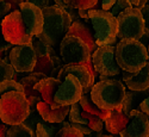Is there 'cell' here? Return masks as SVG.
I'll list each match as a JSON object with an SVG mask.
<instances>
[{
    "mask_svg": "<svg viewBox=\"0 0 149 137\" xmlns=\"http://www.w3.org/2000/svg\"><path fill=\"white\" fill-rule=\"evenodd\" d=\"M42 11L44 16L43 31L36 38L55 48L67 35V31L73 23V18L67 11L56 5L42 8Z\"/></svg>",
    "mask_w": 149,
    "mask_h": 137,
    "instance_id": "obj_1",
    "label": "cell"
},
{
    "mask_svg": "<svg viewBox=\"0 0 149 137\" xmlns=\"http://www.w3.org/2000/svg\"><path fill=\"white\" fill-rule=\"evenodd\" d=\"M149 60L148 49L137 40H120L116 45V61L122 70L136 73Z\"/></svg>",
    "mask_w": 149,
    "mask_h": 137,
    "instance_id": "obj_2",
    "label": "cell"
},
{
    "mask_svg": "<svg viewBox=\"0 0 149 137\" xmlns=\"http://www.w3.org/2000/svg\"><path fill=\"white\" fill-rule=\"evenodd\" d=\"M125 86L117 79L107 78L93 85L91 98L93 103L102 110L112 111L118 108L125 97Z\"/></svg>",
    "mask_w": 149,
    "mask_h": 137,
    "instance_id": "obj_3",
    "label": "cell"
},
{
    "mask_svg": "<svg viewBox=\"0 0 149 137\" xmlns=\"http://www.w3.org/2000/svg\"><path fill=\"white\" fill-rule=\"evenodd\" d=\"M30 104L24 92L12 91L0 98V119L7 125L24 123L30 116Z\"/></svg>",
    "mask_w": 149,
    "mask_h": 137,
    "instance_id": "obj_4",
    "label": "cell"
},
{
    "mask_svg": "<svg viewBox=\"0 0 149 137\" xmlns=\"http://www.w3.org/2000/svg\"><path fill=\"white\" fill-rule=\"evenodd\" d=\"M88 18L94 31V40L98 47L111 45L117 41L118 22L110 11L88 10Z\"/></svg>",
    "mask_w": 149,
    "mask_h": 137,
    "instance_id": "obj_5",
    "label": "cell"
},
{
    "mask_svg": "<svg viewBox=\"0 0 149 137\" xmlns=\"http://www.w3.org/2000/svg\"><path fill=\"white\" fill-rule=\"evenodd\" d=\"M119 40H137L143 36L146 30V22L142 12L137 7H130L117 16Z\"/></svg>",
    "mask_w": 149,
    "mask_h": 137,
    "instance_id": "obj_6",
    "label": "cell"
},
{
    "mask_svg": "<svg viewBox=\"0 0 149 137\" xmlns=\"http://www.w3.org/2000/svg\"><path fill=\"white\" fill-rule=\"evenodd\" d=\"M4 38L13 45L32 44L33 37L29 35L20 11H12L1 20Z\"/></svg>",
    "mask_w": 149,
    "mask_h": 137,
    "instance_id": "obj_7",
    "label": "cell"
},
{
    "mask_svg": "<svg viewBox=\"0 0 149 137\" xmlns=\"http://www.w3.org/2000/svg\"><path fill=\"white\" fill-rule=\"evenodd\" d=\"M60 55L65 65H84L92 58L88 45L79 37L69 35H66L60 43Z\"/></svg>",
    "mask_w": 149,
    "mask_h": 137,
    "instance_id": "obj_8",
    "label": "cell"
},
{
    "mask_svg": "<svg viewBox=\"0 0 149 137\" xmlns=\"http://www.w3.org/2000/svg\"><path fill=\"white\" fill-rule=\"evenodd\" d=\"M92 63L97 74H99V76L113 78L122 72L116 61L115 44L99 47L92 54Z\"/></svg>",
    "mask_w": 149,
    "mask_h": 137,
    "instance_id": "obj_9",
    "label": "cell"
},
{
    "mask_svg": "<svg viewBox=\"0 0 149 137\" xmlns=\"http://www.w3.org/2000/svg\"><path fill=\"white\" fill-rule=\"evenodd\" d=\"M82 95H84V87L79 81V79L74 75H67L55 93L53 108L77 104L80 102Z\"/></svg>",
    "mask_w": 149,
    "mask_h": 137,
    "instance_id": "obj_10",
    "label": "cell"
},
{
    "mask_svg": "<svg viewBox=\"0 0 149 137\" xmlns=\"http://www.w3.org/2000/svg\"><path fill=\"white\" fill-rule=\"evenodd\" d=\"M10 65L17 73H31L35 69L37 55L33 50L32 44L15 45L8 53Z\"/></svg>",
    "mask_w": 149,
    "mask_h": 137,
    "instance_id": "obj_11",
    "label": "cell"
},
{
    "mask_svg": "<svg viewBox=\"0 0 149 137\" xmlns=\"http://www.w3.org/2000/svg\"><path fill=\"white\" fill-rule=\"evenodd\" d=\"M19 11L22 12L29 35L32 37H37L40 33H42L44 25V16L42 8L29 1H24L22 3Z\"/></svg>",
    "mask_w": 149,
    "mask_h": 137,
    "instance_id": "obj_12",
    "label": "cell"
},
{
    "mask_svg": "<svg viewBox=\"0 0 149 137\" xmlns=\"http://www.w3.org/2000/svg\"><path fill=\"white\" fill-rule=\"evenodd\" d=\"M67 75H74L79 79L84 87V94H90L94 85V75L85 65H65L55 76L60 81H63Z\"/></svg>",
    "mask_w": 149,
    "mask_h": 137,
    "instance_id": "obj_13",
    "label": "cell"
},
{
    "mask_svg": "<svg viewBox=\"0 0 149 137\" xmlns=\"http://www.w3.org/2000/svg\"><path fill=\"white\" fill-rule=\"evenodd\" d=\"M130 122L119 135L120 137H148L149 136V117L139 108L129 113Z\"/></svg>",
    "mask_w": 149,
    "mask_h": 137,
    "instance_id": "obj_14",
    "label": "cell"
},
{
    "mask_svg": "<svg viewBox=\"0 0 149 137\" xmlns=\"http://www.w3.org/2000/svg\"><path fill=\"white\" fill-rule=\"evenodd\" d=\"M123 80L130 91H146L149 88V62L139 72L129 73L123 70Z\"/></svg>",
    "mask_w": 149,
    "mask_h": 137,
    "instance_id": "obj_15",
    "label": "cell"
},
{
    "mask_svg": "<svg viewBox=\"0 0 149 137\" xmlns=\"http://www.w3.org/2000/svg\"><path fill=\"white\" fill-rule=\"evenodd\" d=\"M37 111L41 115L42 119L47 123L58 124L65 122V118L69 115L70 106H61L57 108H53L49 104L44 102H40L37 104Z\"/></svg>",
    "mask_w": 149,
    "mask_h": 137,
    "instance_id": "obj_16",
    "label": "cell"
},
{
    "mask_svg": "<svg viewBox=\"0 0 149 137\" xmlns=\"http://www.w3.org/2000/svg\"><path fill=\"white\" fill-rule=\"evenodd\" d=\"M67 35L77 36V37H79V38H81L86 44L88 45L92 54L99 48L95 43V40H94V33H92L90 26L87 25V24H85L84 22H80V20L73 22L70 28L67 31Z\"/></svg>",
    "mask_w": 149,
    "mask_h": 137,
    "instance_id": "obj_17",
    "label": "cell"
},
{
    "mask_svg": "<svg viewBox=\"0 0 149 137\" xmlns=\"http://www.w3.org/2000/svg\"><path fill=\"white\" fill-rule=\"evenodd\" d=\"M130 122V118L128 115L123 113L120 108H115L110 111V116L104 120L105 128L107 132L113 134V135H119Z\"/></svg>",
    "mask_w": 149,
    "mask_h": 137,
    "instance_id": "obj_18",
    "label": "cell"
},
{
    "mask_svg": "<svg viewBox=\"0 0 149 137\" xmlns=\"http://www.w3.org/2000/svg\"><path fill=\"white\" fill-rule=\"evenodd\" d=\"M61 62H62V58H60L57 55H45V56L38 57L33 72L42 73L48 78H50V76L54 78L53 74L58 73V70L62 68Z\"/></svg>",
    "mask_w": 149,
    "mask_h": 137,
    "instance_id": "obj_19",
    "label": "cell"
},
{
    "mask_svg": "<svg viewBox=\"0 0 149 137\" xmlns=\"http://www.w3.org/2000/svg\"><path fill=\"white\" fill-rule=\"evenodd\" d=\"M61 83H62V81H60L56 78L50 76V78H45V79L41 80L35 86V90L41 93L42 100L44 103H47L52 107H54V97H55V93L58 90Z\"/></svg>",
    "mask_w": 149,
    "mask_h": 137,
    "instance_id": "obj_20",
    "label": "cell"
},
{
    "mask_svg": "<svg viewBox=\"0 0 149 137\" xmlns=\"http://www.w3.org/2000/svg\"><path fill=\"white\" fill-rule=\"evenodd\" d=\"M149 97V88L146 91H129L125 93V97H124V100L122 103V105L118 107L120 108V111L123 113H125L129 116V113L132 110H136L140 107V104L144 100V99Z\"/></svg>",
    "mask_w": 149,
    "mask_h": 137,
    "instance_id": "obj_21",
    "label": "cell"
},
{
    "mask_svg": "<svg viewBox=\"0 0 149 137\" xmlns=\"http://www.w3.org/2000/svg\"><path fill=\"white\" fill-rule=\"evenodd\" d=\"M45 78H48V76L44 75V74H42V73L31 72V73H28L26 76L20 79L19 82L24 87V93H25L26 98H29V97H41V93L35 90V86L41 80H43Z\"/></svg>",
    "mask_w": 149,
    "mask_h": 137,
    "instance_id": "obj_22",
    "label": "cell"
},
{
    "mask_svg": "<svg viewBox=\"0 0 149 137\" xmlns=\"http://www.w3.org/2000/svg\"><path fill=\"white\" fill-rule=\"evenodd\" d=\"M70 125L69 122H62L58 124H52L47 123L44 120L40 122L36 127V136L37 137H55L58 130H61L63 127Z\"/></svg>",
    "mask_w": 149,
    "mask_h": 137,
    "instance_id": "obj_23",
    "label": "cell"
},
{
    "mask_svg": "<svg viewBox=\"0 0 149 137\" xmlns=\"http://www.w3.org/2000/svg\"><path fill=\"white\" fill-rule=\"evenodd\" d=\"M80 105L82 107L84 111L86 112H88V113L91 115H94V116H98L100 119L105 120L109 116H110V111H106V110H102L100 107H98L93 100H92V98H91V94H84L80 99Z\"/></svg>",
    "mask_w": 149,
    "mask_h": 137,
    "instance_id": "obj_24",
    "label": "cell"
},
{
    "mask_svg": "<svg viewBox=\"0 0 149 137\" xmlns=\"http://www.w3.org/2000/svg\"><path fill=\"white\" fill-rule=\"evenodd\" d=\"M35 135L36 132H33L24 123H20L17 125H11L7 130L6 137H35Z\"/></svg>",
    "mask_w": 149,
    "mask_h": 137,
    "instance_id": "obj_25",
    "label": "cell"
},
{
    "mask_svg": "<svg viewBox=\"0 0 149 137\" xmlns=\"http://www.w3.org/2000/svg\"><path fill=\"white\" fill-rule=\"evenodd\" d=\"M32 47H33V50H35L37 57H42L45 55H56L55 49L52 45H49L37 38L32 41Z\"/></svg>",
    "mask_w": 149,
    "mask_h": 137,
    "instance_id": "obj_26",
    "label": "cell"
},
{
    "mask_svg": "<svg viewBox=\"0 0 149 137\" xmlns=\"http://www.w3.org/2000/svg\"><path fill=\"white\" fill-rule=\"evenodd\" d=\"M63 1L74 10H92L95 8L99 0H63Z\"/></svg>",
    "mask_w": 149,
    "mask_h": 137,
    "instance_id": "obj_27",
    "label": "cell"
},
{
    "mask_svg": "<svg viewBox=\"0 0 149 137\" xmlns=\"http://www.w3.org/2000/svg\"><path fill=\"white\" fill-rule=\"evenodd\" d=\"M81 115L86 120H87V127L91 130H93L95 132H100L103 130V127H104V120L103 119H100L98 116L91 115V113H88V112H86L84 110L81 112Z\"/></svg>",
    "mask_w": 149,
    "mask_h": 137,
    "instance_id": "obj_28",
    "label": "cell"
},
{
    "mask_svg": "<svg viewBox=\"0 0 149 137\" xmlns=\"http://www.w3.org/2000/svg\"><path fill=\"white\" fill-rule=\"evenodd\" d=\"M82 107L80 105V103L73 104L70 105V111H69V123H74V124H82V125H87V120H86L82 115Z\"/></svg>",
    "mask_w": 149,
    "mask_h": 137,
    "instance_id": "obj_29",
    "label": "cell"
},
{
    "mask_svg": "<svg viewBox=\"0 0 149 137\" xmlns=\"http://www.w3.org/2000/svg\"><path fill=\"white\" fill-rule=\"evenodd\" d=\"M16 76H17V72L15 70V68L5 60L0 58V82L10 79L16 80Z\"/></svg>",
    "mask_w": 149,
    "mask_h": 137,
    "instance_id": "obj_30",
    "label": "cell"
},
{
    "mask_svg": "<svg viewBox=\"0 0 149 137\" xmlns=\"http://www.w3.org/2000/svg\"><path fill=\"white\" fill-rule=\"evenodd\" d=\"M12 91L24 92V87L22 86V83H20L19 81H16V80H13V79L5 80V81H3V82H0V98H1L5 93L12 92Z\"/></svg>",
    "mask_w": 149,
    "mask_h": 137,
    "instance_id": "obj_31",
    "label": "cell"
},
{
    "mask_svg": "<svg viewBox=\"0 0 149 137\" xmlns=\"http://www.w3.org/2000/svg\"><path fill=\"white\" fill-rule=\"evenodd\" d=\"M55 137H85V136L77 128L68 125V127H63L61 130H58V132L56 134Z\"/></svg>",
    "mask_w": 149,
    "mask_h": 137,
    "instance_id": "obj_32",
    "label": "cell"
},
{
    "mask_svg": "<svg viewBox=\"0 0 149 137\" xmlns=\"http://www.w3.org/2000/svg\"><path fill=\"white\" fill-rule=\"evenodd\" d=\"M42 117L41 115L38 113V111H33V112H30V116L24 120V124H25L26 127H29L33 132H36V127L37 124H38L40 122H42Z\"/></svg>",
    "mask_w": 149,
    "mask_h": 137,
    "instance_id": "obj_33",
    "label": "cell"
},
{
    "mask_svg": "<svg viewBox=\"0 0 149 137\" xmlns=\"http://www.w3.org/2000/svg\"><path fill=\"white\" fill-rule=\"evenodd\" d=\"M130 7H132V4L130 3V0H117V3L110 10V12L115 17H117L123 11H125L127 8H130Z\"/></svg>",
    "mask_w": 149,
    "mask_h": 137,
    "instance_id": "obj_34",
    "label": "cell"
},
{
    "mask_svg": "<svg viewBox=\"0 0 149 137\" xmlns=\"http://www.w3.org/2000/svg\"><path fill=\"white\" fill-rule=\"evenodd\" d=\"M13 44H11V43H8L5 38H4V35H3V31H1V23H0V50H3L4 53H6L7 50H8V53H10V50L13 47H12Z\"/></svg>",
    "mask_w": 149,
    "mask_h": 137,
    "instance_id": "obj_35",
    "label": "cell"
},
{
    "mask_svg": "<svg viewBox=\"0 0 149 137\" xmlns=\"http://www.w3.org/2000/svg\"><path fill=\"white\" fill-rule=\"evenodd\" d=\"M12 12V7L7 1H0V19H4L8 13Z\"/></svg>",
    "mask_w": 149,
    "mask_h": 137,
    "instance_id": "obj_36",
    "label": "cell"
},
{
    "mask_svg": "<svg viewBox=\"0 0 149 137\" xmlns=\"http://www.w3.org/2000/svg\"><path fill=\"white\" fill-rule=\"evenodd\" d=\"M54 1H55V5H56V6H58V7H61V8H63L65 11H67L68 13L72 16V18L74 17V12H73L74 8H72V7H69L67 4H65L63 0H54Z\"/></svg>",
    "mask_w": 149,
    "mask_h": 137,
    "instance_id": "obj_37",
    "label": "cell"
},
{
    "mask_svg": "<svg viewBox=\"0 0 149 137\" xmlns=\"http://www.w3.org/2000/svg\"><path fill=\"white\" fill-rule=\"evenodd\" d=\"M141 12H142V16L144 18V22H146V28L149 29V4H147L144 7H142Z\"/></svg>",
    "mask_w": 149,
    "mask_h": 137,
    "instance_id": "obj_38",
    "label": "cell"
},
{
    "mask_svg": "<svg viewBox=\"0 0 149 137\" xmlns=\"http://www.w3.org/2000/svg\"><path fill=\"white\" fill-rule=\"evenodd\" d=\"M139 110H141L143 113H146L148 117H149V97H147L140 104V107H139Z\"/></svg>",
    "mask_w": 149,
    "mask_h": 137,
    "instance_id": "obj_39",
    "label": "cell"
},
{
    "mask_svg": "<svg viewBox=\"0 0 149 137\" xmlns=\"http://www.w3.org/2000/svg\"><path fill=\"white\" fill-rule=\"evenodd\" d=\"M117 3V0H103L102 1V10L104 11H110L113 7V5Z\"/></svg>",
    "mask_w": 149,
    "mask_h": 137,
    "instance_id": "obj_40",
    "label": "cell"
},
{
    "mask_svg": "<svg viewBox=\"0 0 149 137\" xmlns=\"http://www.w3.org/2000/svg\"><path fill=\"white\" fill-rule=\"evenodd\" d=\"M5 1H7L11 5L12 11H19L20 5L22 3H24V0H5Z\"/></svg>",
    "mask_w": 149,
    "mask_h": 137,
    "instance_id": "obj_41",
    "label": "cell"
},
{
    "mask_svg": "<svg viewBox=\"0 0 149 137\" xmlns=\"http://www.w3.org/2000/svg\"><path fill=\"white\" fill-rule=\"evenodd\" d=\"M29 3L38 6L41 8H45V7L49 6V0H29Z\"/></svg>",
    "mask_w": 149,
    "mask_h": 137,
    "instance_id": "obj_42",
    "label": "cell"
},
{
    "mask_svg": "<svg viewBox=\"0 0 149 137\" xmlns=\"http://www.w3.org/2000/svg\"><path fill=\"white\" fill-rule=\"evenodd\" d=\"M130 3L132 4V7H137L141 10L148 4V0H130Z\"/></svg>",
    "mask_w": 149,
    "mask_h": 137,
    "instance_id": "obj_43",
    "label": "cell"
},
{
    "mask_svg": "<svg viewBox=\"0 0 149 137\" xmlns=\"http://www.w3.org/2000/svg\"><path fill=\"white\" fill-rule=\"evenodd\" d=\"M140 42H141L142 44H144L146 47L148 45V43H149V29H147V28H146L143 36H142L141 38H140Z\"/></svg>",
    "mask_w": 149,
    "mask_h": 137,
    "instance_id": "obj_44",
    "label": "cell"
},
{
    "mask_svg": "<svg viewBox=\"0 0 149 137\" xmlns=\"http://www.w3.org/2000/svg\"><path fill=\"white\" fill-rule=\"evenodd\" d=\"M8 128L10 127L7 125V124H0V137H6Z\"/></svg>",
    "mask_w": 149,
    "mask_h": 137,
    "instance_id": "obj_45",
    "label": "cell"
},
{
    "mask_svg": "<svg viewBox=\"0 0 149 137\" xmlns=\"http://www.w3.org/2000/svg\"><path fill=\"white\" fill-rule=\"evenodd\" d=\"M78 11H79V17H81V18H84L91 23L90 18H88V10H78Z\"/></svg>",
    "mask_w": 149,
    "mask_h": 137,
    "instance_id": "obj_46",
    "label": "cell"
},
{
    "mask_svg": "<svg viewBox=\"0 0 149 137\" xmlns=\"http://www.w3.org/2000/svg\"><path fill=\"white\" fill-rule=\"evenodd\" d=\"M6 53H4L3 50H0V58H4V55H5Z\"/></svg>",
    "mask_w": 149,
    "mask_h": 137,
    "instance_id": "obj_47",
    "label": "cell"
},
{
    "mask_svg": "<svg viewBox=\"0 0 149 137\" xmlns=\"http://www.w3.org/2000/svg\"><path fill=\"white\" fill-rule=\"evenodd\" d=\"M147 49H148V55H149V43H148V45H147Z\"/></svg>",
    "mask_w": 149,
    "mask_h": 137,
    "instance_id": "obj_48",
    "label": "cell"
},
{
    "mask_svg": "<svg viewBox=\"0 0 149 137\" xmlns=\"http://www.w3.org/2000/svg\"><path fill=\"white\" fill-rule=\"evenodd\" d=\"M102 137H113V136H102Z\"/></svg>",
    "mask_w": 149,
    "mask_h": 137,
    "instance_id": "obj_49",
    "label": "cell"
},
{
    "mask_svg": "<svg viewBox=\"0 0 149 137\" xmlns=\"http://www.w3.org/2000/svg\"><path fill=\"white\" fill-rule=\"evenodd\" d=\"M24 1H29V0H24Z\"/></svg>",
    "mask_w": 149,
    "mask_h": 137,
    "instance_id": "obj_50",
    "label": "cell"
},
{
    "mask_svg": "<svg viewBox=\"0 0 149 137\" xmlns=\"http://www.w3.org/2000/svg\"><path fill=\"white\" fill-rule=\"evenodd\" d=\"M0 1H4V0H0Z\"/></svg>",
    "mask_w": 149,
    "mask_h": 137,
    "instance_id": "obj_51",
    "label": "cell"
},
{
    "mask_svg": "<svg viewBox=\"0 0 149 137\" xmlns=\"http://www.w3.org/2000/svg\"><path fill=\"white\" fill-rule=\"evenodd\" d=\"M148 137H149V136H148Z\"/></svg>",
    "mask_w": 149,
    "mask_h": 137,
    "instance_id": "obj_52",
    "label": "cell"
}]
</instances>
